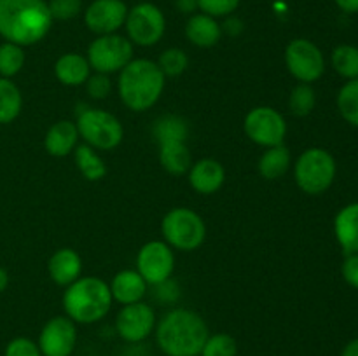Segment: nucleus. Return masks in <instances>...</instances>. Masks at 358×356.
Listing matches in <instances>:
<instances>
[{"label": "nucleus", "instance_id": "f257e3e1", "mask_svg": "<svg viewBox=\"0 0 358 356\" xmlns=\"http://www.w3.org/2000/svg\"><path fill=\"white\" fill-rule=\"evenodd\" d=\"M45 0H0V37L27 47L41 42L52 27Z\"/></svg>", "mask_w": 358, "mask_h": 356}, {"label": "nucleus", "instance_id": "f03ea898", "mask_svg": "<svg viewBox=\"0 0 358 356\" xmlns=\"http://www.w3.org/2000/svg\"><path fill=\"white\" fill-rule=\"evenodd\" d=\"M156 344L166 356H199L210 330L201 314L178 307L156 323Z\"/></svg>", "mask_w": 358, "mask_h": 356}, {"label": "nucleus", "instance_id": "7ed1b4c3", "mask_svg": "<svg viewBox=\"0 0 358 356\" xmlns=\"http://www.w3.org/2000/svg\"><path fill=\"white\" fill-rule=\"evenodd\" d=\"M166 77L156 61L133 58L119 72L117 91L122 103L133 112H145L159 101Z\"/></svg>", "mask_w": 358, "mask_h": 356}, {"label": "nucleus", "instance_id": "20e7f679", "mask_svg": "<svg viewBox=\"0 0 358 356\" xmlns=\"http://www.w3.org/2000/svg\"><path fill=\"white\" fill-rule=\"evenodd\" d=\"M112 293L108 283L96 276H80L66 286L63 293V309L73 323L91 325L103 320L110 311Z\"/></svg>", "mask_w": 358, "mask_h": 356}, {"label": "nucleus", "instance_id": "39448f33", "mask_svg": "<svg viewBox=\"0 0 358 356\" xmlns=\"http://www.w3.org/2000/svg\"><path fill=\"white\" fill-rule=\"evenodd\" d=\"M297 187L310 195L324 194L336 178V159L329 150L311 147L294 164Z\"/></svg>", "mask_w": 358, "mask_h": 356}, {"label": "nucleus", "instance_id": "423d86ee", "mask_svg": "<svg viewBox=\"0 0 358 356\" xmlns=\"http://www.w3.org/2000/svg\"><path fill=\"white\" fill-rule=\"evenodd\" d=\"M164 243L178 251L198 250L206 239V223L194 209L173 208L161 222Z\"/></svg>", "mask_w": 358, "mask_h": 356}, {"label": "nucleus", "instance_id": "0eeeda50", "mask_svg": "<svg viewBox=\"0 0 358 356\" xmlns=\"http://www.w3.org/2000/svg\"><path fill=\"white\" fill-rule=\"evenodd\" d=\"M77 131L90 147L96 150H112L121 145L124 128L114 114L100 108L86 107L77 115Z\"/></svg>", "mask_w": 358, "mask_h": 356}, {"label": "nucleus", "instance_id": "6e6552de", "mask_svg": "<svg viewBox=\"0 0 358 356\" xmlns=\"http://www.w3.org/2000/svg\"><path fill=\"white\" fill-rule=\"evenodd\" d=\"M87 61L91 70L110 75L121 72L133 59V44L128 37L119 34L100 35L87 47Z\"/></svg>", "mask_w": 358, "mask_h": 356}, {"label": "nucleus", "instance_id": "1a4fd4ad", "mask_svg": "<svg viewBox=\"0 0 358 356\" xmlns=\"http://www.w3.org/2000/svg\"><path fill=\"white\" fill-rule=\"evenodd\" d=\"M124 27L133 45L150 47L163 38L166 20L159 7L150 2H142L128 10Z\"/></svg>", "mask_w": 358, "mask_h": 356}, {"label": "nucleus", "instance_id": "9d476101", "mask_svg": "<svg viewBox=\"0 0 358 356\" xmlns=\"http://www.w3.org/2000/svg\"><path fill=\"white\" fill-rule=\"evenodd\" d=\"M285 65L290 75L303 84L317 82L325 72L324 52L308 38H294L287 45Z\"/></svg>", "mask_w": 358, "mask_h": 356}, {"label": "nucleus", "instance_id": "9b49d317", "mask_svg": "<svg viewBox=\"0 0 358 356\" xmlns=\"http://www.w3.org/2000/svg\"><path fill=\"white\" fill-rule=\"evenodd\" d=\"M243 129L252 142L269 149L283 143L287 136V121L276 108L255 107L245 117Z\"/></svg>", "mask_w": 358, "mask_h": 356}, {"label": "nucleus", "instance_id": "f8f14e48", "mask_svg": "<svg viewBox=\"0 0 358 356\" xmlns=\"http://www.w3.org/2000/svg\"><path fill=\"white\" fill-rule=\"evenodd\" d=\"M136 271L147 285L157 286L168 281L175 271L173 248L164 241H149L136 255Z\"/></svg>", "mask_w": 358, "mask_h": 356}, {"label": "nucleus", "instance_id": "ddd939ff", "mask_svg": "<svg viewBox=\"0 0 358 356\" xmlns=\"http://www.w3.org/2000/svg\"><path fill=\"white\" fill-rule=\"evenodd\" d=\"M156 313L150 304L140 302L126 304L115 316V332L122 341L129 344L142 342L156 330Z\"/></svg>", "mask_w": 358, "mask_h": 356}, {"label": "nucleus", "instance_id": "4468645a", "mask_svg": "<svg viewBox=\"0 0 358 356\" xmlns=\"http://www.w3.org/2000/svg\"><path fill=\"white\" fill-rule=\"evenodd\" d=\"M38 349L42 356H72L77 346V323L69 316H55L38 334Z\"/></svg>", "mask_w": 358, "mask_h": 356}, {"label": "nucleus", "instance_id": "2eb2a0df", "mask_svg": "<svg viewBox=\"0 0 358 356\" xmlns=\"http://www.w3.org/2000/svg\"><path fill=\"white\" fill-rule=\"evenodd\" d=\"M128 10L122 0H94L84 10V23L98 37L110 35L124 27Z\"/></svg>", "mask_w": 358, "mask_h": 356}, {"label": "nucleus", "instance_id": "dca6fc26", "mask_svg": "<svg viewBox=\"0 0 358 356\" xmlns=\"http://www.w3.org/2000/svg\"><path fill=\"white\" fill-rule=\"evenodd\" d=\"M187 173L189 185L203 195L215 194L226 181V170L217 159H199Z\"/></svg>", "mask_w": 358, "mask_h": 356}, {"label": "nucleus", "instance_id": "f3484780", "mask_svg": "<svg viewBox=\"0 0 358 356\" xmlns=\"http://www.w3.org/2000/svg\"><path fill=\"white\" fill-rule=\"evenodd\" d=\"M48 272L56 285L69 286L80 278L83 258L73 248H59L49 258Z\"/></svg>", "mask_w": 358, "mask_h": 356}, {"label": "nucleus", "instance_id": "a211bd4d", "mask_svg": "<svg viewBox=\"0 0 358 356\" xmlns=\"http://www.w3.org/2000/svg\"><path fill=\"white\" fill-rule=\"evenodd\" d=\"M108 286H110L112 299L126 306V304H135L143 300L149 285L136 269H124V271H119L112 278Z\"/></svg>", "mask_w": 358, "mask_h": 356}, {"label": "nucleus", "instance_id": "6ab92c4d", "mask_svg": "<svg viewBox=\"0 0 358 356\" xmlns=\"http://www.w3.org/2000/svg\"><path fill=\"white\" fill-rule=\"evenodd\" d=\"M79 138L80 136L76 122L58 121L45 133L44 147L49 156L65 157L76 150V147L79 145Z\"/></svg>", "mask_w": 358, "mask_h": 356}, {"label": "nucleus", "instance_id": "aec40b11", "mask_svg": "<svg viewBox=\"0 0 358 356\" xmlns=\"http://www.w3.org/2000/svg\"><path fill=\"white\" fill-rule=\"evenodd\" d=\"M55 75L63 86H83L90 79L91 65L86 56L79 54V52H66L56 59Z\"/></svg>", "mask_w": 358, "mask_h": 356}, {"label": "nucleus", "instance_id": "412c9836", "mask_svg": "<svg viewBox=\"0 0 358 356\" xmlns=\"http://www.w3.org/2000/svg\"><path fill=\"white\" fill-rule=\"evenodd\" d=\"M185 37L196 47H213L222 37V27L208 14H192L185 24Z\"/></svg>", "mask_w": 358, "mask_h": 356}, {"label": "nucleus", "instance_id": "4be33fe9", "mask_svg": "<svg viewBox=\"0 0 358 356\" xmlns=\"http://www.w3.org/2000/svg\"><path fill=\"white\" fill-rule=\"evenodd\" d=\"M334 234L346 253H358V202L339 209L334 218Z\"/></svg>", "mask_w": 358, "mask_h": 356}, {"label": "nucleus", "instance_id": "5701e85b", "mask_svg": "<svg viewBox=\"0 0 358 356\" xmlns=\"http://www.w3.org/2000/svg\"><path fill=\"white\" fill-rule=\"evenodd\" d=\"M157 145H159V163L168 173L184 175L191 170L192 156L187 142L173 140V142H163Z\"/></svg>", "mask_w": 358, "mask_h": 356}, {"label": "nucleus", "instance_id": "b1692460", "mask_svg": "<svg viewBox=\"0 0 358 356\" xmlns=\"http://www.w3.org/2000/svg\"><path fill=\"white\" fill-rule=\"evenodd\" d=\"M290 164H292L290 150L282 143V145L269 147L262 154L261 159H259L257 168L262 178H266V180H278L290 170Z\"/></svg>", "mask_w": 358, "mask_h": 356}, {"label": "nucleus", "instance_id": "393cba45", "mask_svg": "<svg viewBox=\"0 0 358 356\" xmlns=\"http://www.w3.org/2000/svg\"><path fill=\"white\" fill-rule=\"evenodd\" d=\"M23 108V94L10 79L0 77V124L16 121Z\"/></svg>", "mask_w": 358, "mask_h": 356}, {"label": "nucleus", "instance_id": "a878e982", "mask_svg": "<svg viewBox=\"0 0 358 356\" xmlns=\"http://www.w3.org/2000/svg\"><path fill=\"white\" fill-rule=\"evenodd\" d=\"M73 159H76L77 170L80 171V175L86 180L98 181L101 178H105V175H107V166H105L103 159L87 143H80V145L76 147V150H73Z\"/></svg>", "mask_w": 358, "mask_h": 356}, {"label": "nucleus", "instance_id": "bb28decb", "mask_svg": "<svg viewBox=\"0 0 358 356\" xmlns=\"http://www.w3.org/2000/svg\"><path fill=\"white\" fill-rule=\"evenodd\" d=\"M152 133L157 143L173 142V140H184V142H187L189 126L178 115L168 114L157 119L152 128Z\"/></svg>", "mask_w": 358, "mask_h": 356}, {"label": "nucleus", "instance_id": "cd10ccee", "mask_svg": "<svg viewBox=\"0 0 358 356\" xmlns=\"http://www.w3.org/2000/svg\"><path fill=\"white\" fill-rule=\"evenodd\" d=\"M332 66L345 79H358V47L343 44L332 51Z\"/></svg>", "mask_w": 358, "mask_h": 356}, {"label": "nucleus", "instance_id": "c85d7f7f", "mask_svg": "<svg viewBox=\"0 0 358 356\" xmlns=\"http://www.w3.org/2000/svg\"><path fill=\"white\" fill-rule=\"evenodd\" d=\"M24 51L21 45L3 40L0 44V77L13 79L24 66Z\"/></svg>", "mask_w": 358, "mask_h": 356}, {"label": "nucleus", "instance_id": "c756f323", "mask_svg": "<svg viewBox=\"0 0 358 356\" xmlns=\"http://www.w3.org/2000/svg\"><path fill=\"white\" fill-rule=\"evenodd\" d=\"M338 108L348 124L358 128V79H352L339 89Z\"/></svg>", "mask_w": 358, "mask_h": 356}, {"label": "nucleus", "instance_id": "7c9ffc66", "mask_svg": "<svg viewBox=\"0 0 358 356\" xmlns=\"http://www.w3.org/2000/svg\"><path fill=\"white\" fill-rule=\"evenodd\" d=\"M315 105H317V94L311 84H297L289 96L290 112L297 117H306L313 112Z\"/></svg>", "mask_w": 358, "mask_h": 356}, {"label": "nucleus", "instance_id": "2f4dec72", "mask_svg": "<svg viewBox=\"0 0 358 356\" xmlns=\"http://www.w3.org/2000/svg\"><path fill=\"white\" fill-rule=\"evenodd\" d=\"M157 66L164 73V77H178L187 70L189 56L182 49L170 47L161 52L159 59H157Z\"/></svg>", "mask_w": 358, "mask_h": 356}, {"label": "nucleus", "instance_id": "473e14b6", "mask_svg": "<svg viewBox=\"0 0 358 356\" xmlns=\"http://www.w3.org/2000/svg\"><path fill=\"white\" fill-rule=\"evenodd\" d=\"M238 342L229 334H210L199 356H236Z\"/></svg>", "mask_w": 358, "mask_h": 356}, {"label": "nucleus", "instance_id": "72a5a7b5", "mask_svg": "<svg viewBox=\"0 0 358 356\" xmlns=\"http://www.w3.org/2000/svg\"><path fill=\"white\" fill-rule=\"evenodd\" d=\"M48 6L52 20L69 21L79 16L83 9V0H49Z\"/></svg>", "mask_w": 358, "mask_h": 356}, {"label": "nucleus", "instance_id": "f704fd0d", "mask_svg": "<svg viewBox=\"0 0 358 356\" xmlns=\"http://www.w3.org/2000/svg\"><path fill=\"white\" fill-rule=\"evenodd\" d=\"M240 6V0H198V9L212 17L231 16Z\"/></svg>", "mask_w": 358, "mask_h": 356}, {"label": "nucleus", "instance_id": "c9c22d12", "mask_svg": "<svg viewBox=\"0 0 358 356\" xmlns=\"http://www.w3.org/2000/svg\"><path fill=\"white\" fill-rule=\"evenodd\" d=\"M3 356H42L38 344L28 337H14L7 342Z\"/></svg>", "mask_w": 358, "mask_h": 356}, {"label": "nucleus", "instance_id": "e433bc0d", "mask_svg": "<svg viewBox=\"0 0 358 356\" xmlns=\"http://www.w3.org/2000/svg\"><path fill=\"white\" fill-rule=\"evenodd\" d=\"M110 89L112 82L105 73L94 72V75H90V79L86 80V91L93 100H105L110 94Z\"/></svg>", "mask_w": 358, "mask_h": 356}, {"label": "nucleus", "instance_id": "4c0bfd02", "mask_svg": "<svg viewBox=\"0 0 358 356\" xmlns=\"http://www.w3.org/2000/svg\"><path fill=\"white\" fill-rule=\"evenodd\" d=\"M343 278L350 286L358 290V253H350L343 262Z\"/></svg>", "mask_w": 358, "mask_h": 356}, {"label": "nucleus", "instance_id": "58836bf2", "mask_svg": "<svg viewBox=\"0 0 358 356\" xmlns=\"http://www.w3.org/2000/svg\"><path fill=\"white\" fill-rule=\"evenodd\" d=\"M241 30H243V23L238 17H229L222 27V31H227L229 35H240Z\"/></svg>", "mask_w": 358, "mask_h": 356}, {"label": "nucleus", "instance_id": "ea45409f", "mask_svg": "<svg viewBox=\"0 0 358 356\" xmlns=\"http://www.w3.org/2000/svg\"><path fill=\"white\" fill-rule=\"evenodd\" d=\"M334 2L343 13H348V14L358 13V0H334Z\"/></svg>", "mask_w": 358, "mask_h": 356}, {"label": "nucleus", "instance_id": "a19ab883", "mask_svg": "<svg viewBox=\"0 0 358 356\" xmlns=\"http://www.w3.org/2000/svg\"><path fill=\"white\" fill-rule=\"evenodd\" d=\"M177 7L185 14H191L198 9V0H177Z\"/></svg>", "mask_w": 358, "mask_h": 356}, {"label": "nucleus", "instance_id": "79ce46f5", "mask_svg": "<svg viewBox=\"0 0 358 356\" xmlns=\"http://www.w3.org/2000/svg\"><path fill=\"white\" fill-rule=\"evenodd\" d=\"M341 356H358V337L353 339V341H350L348 344L343 348Z\"/></svg>", "mask_w": 358, "mask_h": 356}, {"label": "nucleus", "instance_id": "37998d69", "mask_svg": "<svg viewBox=\"0 0 358 356\" xmlns=\"http://www.w3.org/2000/svg\"><path fill=\"white\" fill-rule=\"evenodd\" d=\"M9 286V272L3 267H0V293Z\"/></svg>", "mask_w": 358, "mask_h": 356}]
</instances>
